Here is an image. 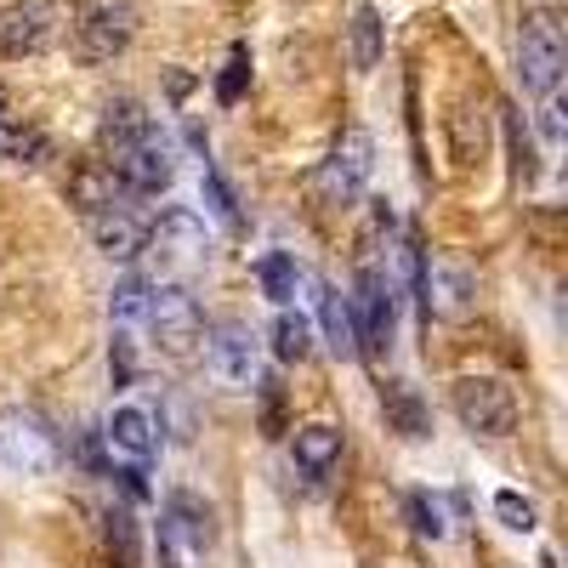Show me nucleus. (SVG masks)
<instances>
[{
  "label": "nucleus",
  "instance_id": "39448f33",
  "mask_svg": "<svg viewBox=\"0 0 568 568\" xmlns=\"http://www.w3.org/2000/svg\"><path fill=\"white\" fill-rule=\"evenodd\" d=\"M154 324V336H160V347L171 353V358H187L200 347V336H205V313H200V302L187 296V284H154L149 291V313H142Z\"/></svg>",
  "mask_w": 568,
  "mask_h": 568
},
{
  "label": "nucleus",
  "instance_id": "5701e85b",
  "mask_svg": "<svg viewBox=\"0 0 568 568\" xmlns=\"http://www.w3.org/2000/svg\"><path fill=\"white\" fill-rule=\"evenodd\" d=\"M273 353H278L284 364H302V358L313 353V324H307L302 313L284 307V313L273 318Z\"/></svg>",
  "mask_w": 568,
  "mask_h": 568
},
{
  "label": "nucleus",
  "instance_id": "f3484780",
  "mask_svg": "<svg viewBox=\"0 0 568 568\" xmlns=\"http://www.w3.org/2000/svg\"><path fill=\"white\" fill-rule=\"evenodd\" d=\"M318 324H324V347L336 358H358V329H353V307L329 291V284H318Z\"/></svg>",
  "mask_w": 568,
  "mask_h": 568
},
{
  "label": "nucleus",
  "instance_id": "c85d7f7f",
  "mask_svg": "<svg viewBox=\"0 0 568 568\" xmlns=\"http://www.w3.org/2000/svg\"><path fill=\"white\" fill-rule=\"evenodd\" d=\"M245 80H251V52H245V45H233V58H227L222 80H216V98H222V103L233 109V103L245 98Z\"/></svg>",
  "mask_w": 568,
  "mask_h": 568
},
{
  "label": "nucleus",
  "instance_id": "cd10ccee",
  "mask_svg": "<svg viewBox=\"0 0 568 568\" xmlns=\"http://www.w3.org/2000/svg\"><path fill=\"white\" fill-rule=\"evenodd\" d=\"M256 273H262V291H267L278 307L296 296V262H291V256H262V267H256Z\"/></svg>",
  "mask_w": 568,
  "mask_h": 568
},
{
  "label": "nucleus",
  "instance_id": "ddd939ff",
  "mask_svg": "<svg viewBox=\"0 0 568 568\" xmlns=\"http://www.w3.org/2000/svg\"><path fill=\"white\" fill-rule=\"evenodd\" d=\"M120 200H125V182L114 176V165L85 160V165L69 171V205H74L80 216H98V211H109V205H120Z\"/></svg>",
  "mask_w": 568,
  "mask_h": 568
},
{
  "label": "nucleus",
  "instance_id": "1a4fd4ad",
  "mask_svg": "<svg viewBox=\"0 0 568 568\" xmlns=\"http://www.w3.org/2000/svg\"><path fill=\"white\" fill-rule=\"evenodd\" d=\"M114 176L125 182V194H165L176 165L165 154V142L149 131V136H136V142H120L114 149Z\"/></svg>",
  "mask_w": 568,
  "mask_h": 568
},
{
  "label": "nucleus",
  "instance_id": "b1692460",
  "mask_svg": "<svg viewBox=\"0 0 568 568\" xmlns=\"http://www.w3.org/2000/svg\"><path fill=\"white\" fill-rule=\"evenodd\" d=\"M382 404H387V420L398 426L404 438H426V409H420V398H415L404 382H387Z\"/></svg>",
  "mask_w": 568,
  "mask_h": 568
},
{
  "label": "nucleus",
  "instance_id": "393cba45",
  "mask_svg": "<svg viewBox=\"0 0 568 568\" xmlns=\"http://www.w3.org/2000/svg\"><path fill=\"white\" fill-rule=\"evenodd\" d=\"M0 154L18 160V165H40L45 154H52V142H45L40 131H29V125H7V120H0Z\"/></svg>",
  "mask_w": 568,
  "mask_h": 568
},
{
  "label": "nucleus",
  "instance_id": "dca6fc26",
  "mask_svg": "<svg viewBox=\"0 0 568 568\" xmlns=\"http://www.w3.org/2000/svg\"><path fill=\"white\" fill-rule=\"evenodd\" d=\"M291 449H296V466L307 471V478H324V471L342 460V433H336V426H324V420H313V426H296Z\"/></svg>",
  "mask_w": 568,
  "mask_h": 568
},
{
  "label": "nucleus",
  "instance_id": "aec40b11",
  "mask_svg": "<svg viewBox=\"0 0 568 568\" xmlns=\"http://www.w3.org/2000/svg\"><path fill=\"white\" fill-rule=\"evenodd\" d=\"M165 517H171V529L187 540V551H205L211 546V506H200L194 495H171V506H165Z\"/></svg>",
  "mask_w": 568,
  "mask_h": 568
},
{
  "label": "nucleus",
  "instance_id": "9d476101",
  "mask_svg": "<svg viewBox=\"0 0 568 568\" xmlns=\"http://www.w3.org/2000/svg\"><path fill=\"white\" fill-rule=\"evenodd\" d=\"M205 342V358H211V375L216 382H227V387H251L256 382V336L245 324H216L211 336H200Z\"/></svg>",
  "mask_w": 568,
  "mask_h": 568
},
{
  "label": "nucleus",
  "instance_id": "6e6552de",
  "mask_svg": "<svg viewBox=\"0 0 568 568\" xmlns=\"http://www.w3.org/2000/svg\"><path fill=\"white\" fill-rule=\"evenodd\" d=\"M0 466L23 471V478H45V471H58V438L34 415H7L0 420Z\"/></svg>",
  "mask_w": 568,
  "mask_h": 568
},
{
  "label": "nucleus",
  "instance_id": "0eeeda50",
  "mask_svg": "<svg viewBox=\"0 0 568 568\" xmlns=\"http://www.w3.org/2000/svg\"><path fill=\"white\" fill-rule=\"evenodd\" d=\"M369 171H375V142H369V131L353 125V131H342L336 154L324 160V171H318V194H324L329 205H347V200L364 194Z\"/></svg>",
  "mask_w": 568,
  "mask_h": 568
},
{
  "label": "nucleus",
  "instance_id": "6ab92c4d",
  "mask_svg": "<svg viewBox=\"0 0 568 568\" xmlns=\"http://www.w3.org/2000/svg\"><path fill=\"white\" fill-rule=\"evenodd\" d=\"M449 142H455V160H460V165H478V160H484V142H489V136H484V109H478V103L460 98V103L449 109Z\"/></svg>",
  "mask_w": 568,
  "mask_h": 568
},
{
  "label": "nucleus",
  "instance_id": "473e14b6",
  "mask_svg": "<svg viewBox=\"0 0 568 568\" xmlns=\"http://www.w3.org/2000/svg\"><path fill=\"white\" fill-rule=\"evenodd\" d=\"M182 557H187V540L171 529V517H160V568H182Z\"/></svg>",
  "mask_w": 568,
  "mask_h": 568
},
{
  "label": "nucleus",
  "instance_id": "a211bd4d",
  "mask_svg": "<svg viewBox=\"0 0 568 568\" xmlns=\"http://www.w3.org/2000/svg\"><path fill=\"white\" fill-rule=\"evenodd\" d=\"M103 438H109L120 455H131L136 466L149 460L154 444H160V438H154V420L142 415V409H114V420H109V433H103Z\"/></svg>",
  "mask_w": 568,
  "mask_h": 568
},
{
  "label": "nucleus",
  "instance_id": "a878e982",
  "mask_svg": "<svg viewBox=\"0 0 568 568\" xmlns=\"http://www.w3.org/2000/svg\"><path fill=\"white\" fill-rule=\"evenodd\" d=\"M409 524H415V535H426V540H444V535H449V500H438V495H409Z\"/></svg>",
  "mask_w": 568,
  "mask_h": 568
},
{
  "label": "nucleus",
  "instance_id": "7ed1b4c3",
  "mask_svg": "<svg viewBox=\"0 0 568 568\" xmlns=\"http://www.w3.org/2000/svg\"><path fill=\"white\" fill-rule=\"evenodd\" d=\"M449 404H455L466 433H478V438H506L517 426V398L495 375H466V382H455Z\"/></svg>",
  "mask_w": 568,
  "mask_h": 568
},
{
  "label": "nucleus",
  "instance_id": "c9c22d12",
  "mask_svg": "<svg viewBox=\"0 0 568 568\" xmlns=\"http://www.w3.org/2000/svg\"><path fill=\"white\" fill-rule=\"evenodd\" d=\"M540 131H546V142H551V149L562 142V120H557V109H546V114H540Z\"/></svg>",
  "mask_w": 568,
  "mask_h": 568
},
{
  "label": "nucleus",
  "instance_id": "f704fd0d",
  "mask_svg": "<svg viewBox=\"0 0 568 568\" xmlns=\"http://www.w3.org/2000/svg\"><path fill=\"white\" fill-rule=\"evenodd\" d=\"M165 91H171V103H182L187 91H194V74H182V69H171V74H165Z\"/></svg>",
  "mask_w": 568,
  "mask_h": 568
},
{
  "label": "nucleus",
  "instance_id": "7c9ffc66",
  "mask_svg": "<svg viewBox=\"0 0 568 568\" xmlns=\"http://www.w3.org/2000/svg\"><path fill=\"white\" fill-rule=\"evenodd\" d=\"M495 511H500V524H506V529H517V535H529V529H535V506H529L524 495H511V489H506V495H495Z\"/></svg>",
  "mask_w": 568,
  "mask_h": 568
},
{
  "label": "nucleus",
  "instance_id": "c756f323",
  "mask_svg": "<svg viewBox=\"0 0 568 568\" xmlns=\"http://www.w3.org/2000/svg\"><path fill=\"white\" fill-rule=\"evenodd\" d=\"M205 200H211V211L222 216V227H233V233H240V227H245V216H240V205H233V194H227V182H222L216 171H205Z\"/></svg>",
  "mask_w": 568,
  "mask_h": 568
},
{
  "label": "nucleus",
  "instance_id": "20e7f679",
  "mask_svg": "<svg viewBox=\"0 0 568 568\" xmlns=\"http://www.w3.org/2000/svg\"><path fill=\"white\" fill-rule=\"evenodd\" d=\"M415 291L426 318H466L478 307V278L449 256H415Z\"/></svg>",
  "mask_w": 568,
  "mask_h": 568
},
{
  "label": "nucleus",
  "instance_id": "f257e3e1",
  "mask_svg": "<svg viewBox=\"0 0 568 568\" xmlns=\"http://www.w3.org/2000/svg\"><path fill=\"white\" fill-rule=\"evenodd\" d=\"M136 0H80L74 12V58L80 63H114L136 40Z\"/></svg>",
  "mask_w": 568,
  "mask_h": 568
},
{
  "label": "nucleus",
  "instance_id": "4468645a",
  "mask_svg": "<svg viewBox=\"0 0 568 568\" xmlns=\"http://www.w3.org/2000/svg\"><path fill=\"white\" fill-rule=\"evenodd\" d=\"M149 245H154L160 262H194L205 251V222L194 211H165L160 227L149 233Z\"/></svg>",
  "mask_w": 568,
  "mask_h": 568
},
{
  "label": "nucleus",
  "instance_id": "2eb2a0df",
  "mask_svg": "<svg viewBox=\"0 0 568 568\" xmlns=\"http://www.w3.org/2000/svg\"><path fill=\"white\" fill-rule=\"evenodd\" d=\"M382 52H387V23H382V12L358 7L353 23H347V58H353V69H358V74H375V69H382Z\"/></svg>",
  "mask_w": 568,
  "mask_h": 568
},
{
  "label": "nucleus",
  "instance_id": "e433bc0d",
  "mask_svg": "<svg viewBox=\"0 0 568 568\" xmlns=\"http://www.w3.org/2000/svg\"><path fill=\"white\" fill-rule=\"evenodd\" d=\"M0 109H7V91H0ZM0 120H7V114H0Z\"/></svg>",
  "mask_w": 568,
  "mask_h": 568
},
{
  "label": "nucleus",
  "instance_id": "f03ea898",
  "mask_svg": "<svg viewBox=\"0 0 568 568\" xmlns=\"http://www.w3.org/2000/svg\"><path fill=\"white\" fill-rule=\"evenodd\" d=\"M562 63H568V45H562L557 18H546V12L524 18V29H517V80H524V91L551 98L562 80Z\"/></svg>",
  "mask_w": 568,
  "mask_h": 568
},
{
  "label": "nucleus",
  "instance_id": "423d86ee",
  "mask_svg": "<svg viewBox=\"0 0 568 568\" xmlns=\"http://www.w3.org/2000/svg\"><path fill=\"white\" fill-rule=\"evenodd\" d=\"M353 329H358V353L369 347V353H387L393 347V329H398V296H393V278L375 267V262H364V273H358V296H353Z\"/></svg>",
  "mask_w": 568,
  "mask_h": 568
},
{
  "label": "nucleus",
  "instance_id": "2f4dec72",
  "mask_svg": "<svg viewBox=\"0 0 568 568\" xmlns=\"http://www.w3.org/2000/svg\"><path fill=\"white\" fill-rule=\"evenodd\" d=\"M506 114V136H511V165H517V176H535V160H529V136H524V120H517V109H500Z\"/></svg>",
  "mask_w": 568,
  "mask_h": 568
},
{
  "label": "nucleus",
  "instance_id": "412c9836",
  "mask_svg": "<svg viewBox=\"0 0 568 568\" xmlns=\"http://www.w3.org/2000/svg\"><path fill=\"white\" fill-rule=\"evenodd\" d=\"M103 546L114 557V568H136L142 562V546H136V517L125 506H109L103 511Z\"/></svg>",
  "mask_w": 568,
  "mask_h": 568
},
{
  "label": "nucleus",
  "instance_id": "72a5a7b5",
  "mask_svg": "<svg viewBox=\"0 0 568 568\" xmlns=\"http://www.w3.org/2000/svg\"><path fill=\"white\" fill-rule=\"evenodd\" d=\"M109 369H114V387H131V375H136V358H131V342H125V329H120V336H114Z\"/></svg>",
  "mask_w": 568,
  "mask_h": 568
},
{
  "label": "nucleus",
  "instance_id": "f8f14e48",
  "mask_svg": "<svg viewBox=\"0 0 568 568\" xmlns=\"http://www.w3.org/2000/svg\"><path fill=\"white\" fill-rule=\"evenodd\" d=\"M85 222H91V240H98V251L114 256V262H136L142 251H149V227H142L125 205H109V211L85 216Z\"/></svg>",
  "mask_w": 568,
  "mask_h": 568
},
{
  "label": "nucleus",
  "instance_id": "4be33fe9",
  "mask_svg": "<svg viewBox=\"0 0 568 568\" xmlns=\"http://www.w3.org/2000/svg\"><path fill=\"white\" fill-rule=\"evenodd\" d=\"M149 131H154V120L142 114V103H136V98H114V103L103 109V136L114 142V149H120V142L149 136Z\"/></svg>",
  "mask_w": 568,
  "mask_h": 568
},
{
  "label": "nucleus",
  "instance_id": "9b49d317",
  "mask_svg": "<svg viewBox=\"0 0 568 568\" xmlns=\"http://www.w3.org/2000/svg\"><path fill=\"white\" fill-rule=\"evenodd\" d=\"M58 34V7L52 0H23V7H12L7 18H0V52L7 58H34L45 52Z\"/></svg>",
  "mask_w": 568,
  "mask_h": 568
},
{
  "label": "nucleus",
  "instance_id": "bb28decb",
  "mask_svg": "<svg viewBox=\"0 0 568 568\" xmlns=\"http://www.w3.org/2000/svg\"><path fill=\"white\" fill-rule=\"evenodd\" d=\"M109 307H114V324H120V329H131L142 313H149V278H136V273H131V278H120Z\"/></svg>",
  "mask_w": 568,
  "mask_h": 568
}]
</instances>
